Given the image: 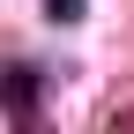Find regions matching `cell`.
<instances>
[{"instance_id": "1", "label": "cell", "mask_w": 134, "mask_h": 134, "mask_svg": "<svg viewBox=\"0 0 134 134\" xmlns=\"http://www.w3.org/2000/svg\"><path fill=\"white\" fill-rule=\"evenodd\" d=\"M52 15H60V23H75V15H82V0H52Z\"/></svg>"}]
</instances>
